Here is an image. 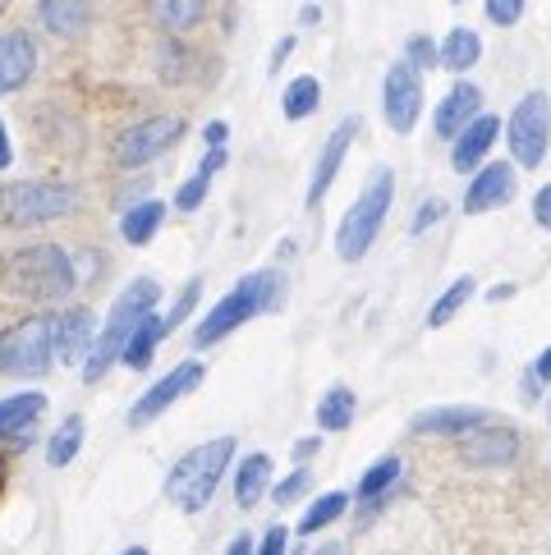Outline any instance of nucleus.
Segmentation results:
<instances>
[{
    "label": "nucleus",
    "mask_w": 551,
    "mask_h": 555,
    "mask_svg": "<svg viewBox=\"0 0 551 555\" xmlns=\"http://www.w3.org/2000/svg\"><path fill=\"white\" fill-rule=\"evenodd\" d=\"M203 138H207V147H226V138H230V125H226V120H212V125L203 129Z\"/></svg>",
    "instance_id": "nucleus-41"
},
{
    "label": "nucleus",
    "mask_w": 551,
    "mask_h": 555,
    "mask_svg": "<svg viewBox=\"0 0 551 555\" xmlns=\"http://www.w3.org/2000/svg\"><path fill=\"white\" fill-rule=\"evenodd\" d=\"M400 473H405V464L396 460V454H386V460H377V464H372V468L363 473V478H359V501H363V505L382 501V495L400 482Z\"/></svg>",
    "instance_id": "nucleus-32"
},
{
    "label": "nucleus",
    "mask_w": 551,
    "mask_h": 555,
    "mask_svg": "<svg viewBox=\"0 0 551 555\" xmlns=\"http://www.w3.org/2000/svg\"><path fill=\"white\" fill-rule=\"evenodd\" d=\"M437 221H446V203L441 197H427V203L419 207V216H413V225H409V234H427Z\"/></svg>",
    "instance_id": "nucleus-38"
},
{
    "label": "nucleus",
    "mask_w": 551,
    "mask_h": 555,
    "mask_svg": "<svg viewBox=\"0 0 551 555\" xmlns=\"http://www.w3.org/2000/svg\"><path fill=\"white\" fill-rule=\"evenodd\" d=\"M483 61V37L474 28H450L446 42L437 47V65L450 69V74H464Z\"/></svg>",
    "instance_id": "nucleus-22"
},
{
    "label": "nucleus",
    "mask_w": 551,
    "mask_h": 555,
    "mask_svg": "<svg viewBox=\"0 0 551 555\" xmlns=\"http://www.w3.org/2000/svg\"><path fill=\"white\" fill-rule=\"evenodd\" d=\"M354 409H359L354 390L349 386H331L322 400H318V427L322 431H345L354 423Z\"/></svg>",
    "instance_id": "nucleus-26"
},
{
    "label": "nucleus",
    "mask_w": 551,
    "mask_h": 555,
    "mask_svg": "<svg viewBox=\"0 0 551 555\" xmlns=\"http://www.w3.org/2000/svg\"><path fill=\"white\" fill-rule=\"evenodd\" d=\"M308 487H312V473H308V468H294L285 482H276L271 501H276V505H294V501H299V495H304Z\"/></svg>",
    "instance_id": "nucleus-36"
},
{
    "label": "nucleus",
    "mask_w": 551,
    "mask_h": 555,
    "mask_svg": "<svg viewBox=\"0 0 551 555\" xmlns=\"http://www.w3.org/2000/svg\"><path fill=\"white\" fill-rule=\"evenodd\" d=\"M203 10H207V0H152L156 24L170 28V33L198 28V24H203Z\"/></svg>",
    "instance_id": "nucleus-27"
},
{
    "label": "nucleus",
    "mask_w": 551,
    "mask_h": 555,
    "mask_svg": "<svg viewBox=\"0 0 551 555\" xmlns=\"http://www.w3.org/2000/svg\"><path fill=\"white\" fill-rule=\"evenodd\" d=\"M382 111H386V125L396 133H409L413 125H419L423 115V74L396 61L386 69V83H382Z\"/></svg>",
    "instance_id": "nucleus-11"
},
{
    "label": "nucleus",
    "mask_w": 551,
    "mask_h": 555,
    "mask_svg": "<svg viewBox=\"0 0 551 555\" xmlns=\"http://www.w3.org/2000/svg\"><path fill=\"white\" fill-rule=\"evenodd\" d=\"M308 454H318V436H308V441L294 446V460H308Z\"/></svg>",
    "instance_id": "nucleus-46"
},
{
    "label": "nucleus",
    "mask_w": 551,
    "mask_h": 555,
    "mask_svg": "<svg viewBox=\"0 0 551 555\" xmlns=\"http://www.w3.org/2000/svg\"><path fill=\"white\" fill-rule=\"evenodd\" d=\"M528 372H534L538 382H551V345L538 353V359H534V367H528Z\"/></svg>",
    "instance_id": "nucleus-43"
},
{
    "label": "nucleus",
    "mask_w": 551,
    "mask_h": 555,
    "mask_svg": "<svg viewBox=\"0 0 551 555\" xmlns=\"http://www.w3.org/2000/svg\"><path fill=\"white\" fill-rule=\"evenodd\" d=\"M92 340H97V317L88 308H69V312L55 317V359L61 363L84 367Z\"/></svg>",
    "instance_id": "nucleus-15"
},
{
    "label": "nucleus",
    "mask_w": 551,
    "mask_h": 555,
    "mask_svg": "<svg viewBox=\"0 0 551 555\" xmlns=\"http://www.w3.org/2000/svg\"><path fill=\"white\" fill-rule=\"evenodd\" d=\"M460 454L469 464H483V468H505V464H515V454H520V436L510 431V427H497V423H483L478 431H464V446Z\"/></svg>",
    "instance_id": "nucleus-13"
},
{
    "label": "nucleus",
    "mask_w": 551,
    "mask_h": 555,
    "mask_svg": "<svg viewBox=\"0 0 551 555\" xmlns=\"http://www.w3.org/2000/svg\"><path fill=\"white\" fill-rule=\"evenodd\" d=\"M37 18L55 37H84L88 28V0H37Z\"/></svg>",
    "instance_id": "nucleus-21"
},
{
    "label": "nucleus",
    "mask_w": 551,
    "mask_h": 555,
    "mask_svg": "<svg viewBox=\"0 0 551 555\" xmlns=\"http://www.w3.org/2000/svg\"><path fill=\"white\" fill-rule=\"evenodd\" d=\"M474 115H483V88L478 83H469V78H460L456 88H450L441 96V106H437V138H456Z\"/></svg>",
    "instance_id": "nucleus-19"
},
{
    "label": "nucleus",
    "mask_w": 551,
    "mask_h": 555,
    "mask_svg": "<svg viewBox=\"0 0 551 555\" xmlns=\"http://www.w3.org/2000/svg\"><path fill=\"white\" fill-rule=\"evenodd\" d=\"M528 0H487V18L497 28H515L520 24V14H524Z\"/></svg>",
    "instance_id": "nucleus-37"
},
{
    "label": "nucleus",
    "mask_w": 551,
    "mask_h": 555,
    "mask_svg": "<svg viewBox=\"0 0 551 555\" xmlns=\"http://www.w3.org/2000/svg\"><path fill=\"white\" fill-rule=\"evenodd\" d=\"M84 418H78V413H74V418H65L61 427H55L51 431V441H47V464L51 468H65V464H74V454L78 450H84Z\"/></svg>",
    "instance_id": "nucleus-29"
},
{
    "label": "nucleus",
    "mask_w": 551,
    "mask_h": 555,
    "mask_svg": "<svg viewBox=\"0 0 551 555\" xmlns=\"http://www.w3.org/2000/svg\"><path fill=\"white\" fill-rule=\"evenodd\" d=\"M515 197V166L510 162H491L474 175V184L464 193V211L469 216H483V211H497Z\"/></svg>",
    "instance_id": "nucleus-14"
},
{
    "label": "nucleus",
    "mask_w": 551,
    "mask_h": 555,
    "mask_svg": "<svg viewBox=\"0 0 551 555\" xmlns=\"http://www.w3.org/2000/svg\"><path fill=\"white\" fill-rule=\"evenodd\" d=\"M354 138H359V115H345V120L336 125V133L326 138V147H322V156H318V166H312V180H308V207H318L322 197H326L331 180H336L341 166H345V152H349Z\"/></svg>",
    "instance_id": "nucleus-12"
},
{
    "label": "nucleus",
    "mask_w": 551,
    "mask_h": 555,
    "mask_svg": "<svg viewBox=\"0 0 551 555\" xmlns=\"http://www.w3.org/2000/svg\"><path fill=\"white\" fill-rule=\"evenodd\" d=\"M547 423H551V400H547Z\"/></svg>",
    "instance_id": "nucleus-52"
},
{
    "label": "nucleus",
    "mask_w": 551,
    "mask_h": 555,
    "mask_svg": "<svg viewBox=\"0 0 551 555\" xmlns=\"http://www.w3.org/2000/svg\"><path fill=\"white\" fill-rule=\"evenodd\" d=\"M14 162V147H10V133H5V120H0V170H10Z\"/></svg>",
    "instance_id": "nucleus-44"
},
{
    "label": "nucleus",
    "mask_w": 551,
    "mask_h": 555,
    "mask_svg": "<svg viewBox=\"0 0 551 555\" xmlns=\"http://www.w3.org/2000/svg\"><path fill=\"white\" fill-rule=\"evenodd\" d=\"M198 294H203V281H189V285L180 289V299H175V308L162 317V326H166V331H175V326H180L184 317H189L193 308H198Z\"/></svg>",
    "instance_id": "nucleus-35"
},
{
    "label": "nucleus",
    "mask_w": 551,
    "mask_h": 555,
    "mask_svg": "<svg viewBox=\"0 0 551 555\" xmlns=\"http://www.w3.org/2000/svg\"><path fill=\"white\" fill-rule=\"evenodd\" d=\"M474 289H478V285H474V275H460V281H450L441 299L432 304V312H427V326H432V331H441L446 322H456V312H460L469 299H474Z\"/></svg>",
    "instance_id": "nucleus-30"
},
{
    "label": "nucleus",
    "mask_w": 551,
    "mask_h": 555,
    "mask_svg": "<svg viewBox=\"0 0 551 555\" xmlns=\"http://www.w3.org/2000/svg\"><path fill=\"white\" fill-rule=\"evenodd\" d=\"M405 65H413V69H437V42L432 37H409L405 42Z\"/></svg>",
    "instance_id": "nucleus-33"
},
{
    "label": "nucleus",
    "mask_w": 551,
    "mask_h": 555,
    "mask_svg": "<svg viewBox=\"0 0 551 555\" xmlns=\"http://www.w3.org/2000/svg\"><path fill=\"white\" fill-rule=\"evenodd\" d=\"M226 555H253V538H234V542L226 546Z\"/></svg>",
    "instance_id": "nucleus-47"
},
{
    "label": "nucleus",
    "mask_w": 551,
    "mask_h": 555,
    "mask_svg": "<svg viewBox=\"0 0 551 555\" xmlns=\"http://www.w3.org/2000/svg\"><path fill=\"white\" fill-rule=\"evenodd\" d=\"M290 51H294V37H281V42H276V51H271V61H267V69H271V74L281 69V65L290 61Z\"/></svg>",
    "instance_id": "nucleus-42"
},
{
    "label": "nucleus",
    "mask_w": 551,
    "mask_h": 555,
    "mask_svg": "<svg viewBox=\"0 0 551 555\" xmlns=\"http://www.w3.org/2000/svg\"><path fill=\"white\" fill-rule=\"evenodd\" d=\"M390 197H396V175H390L386 166L372 170L368 189L354 197V207L341 216V230H336V253L345 257V262H359V257H368V248L377 244V234L386 225V211H390Z\"/></svg>",
    "instance_id": "nucleus-5"
},
{
    "label": "nucleus",
    "mask_w": 551,
    "mask_h": 555,
    "mask_svg": "<svg viewBox=\"0 0 551 555\" xmlns=\"http://www.w3.org/2000/svg\"><path fill=\"white\" fill-rule=\"evenodd\" d=\"M267 487H271V454H248L240 464V473H234V501L244 509H253L262 501Z\"/></svg>",
    "instance_id": "nucleus-23"
},
{
    "label": "nucleus",
    "mask_w": 551,
    "mask_h": 555,
    "mask_svg": "<svg viewBox=\"0 0 551 555\" xmlns=\"http://www.w3.org/2000/svg\"><path fill=\"white\" fill-rule=\"evenodd\" d=\"M5 289L28 304H55L74 289V262L61 244L18 248L5 262Z\"/></svg>",
    "instance_id": "nucleus-4"
},
{
    "label": "nucleus",
    "mask_w": 551,
    "mask_h": 555,
    "mask_svg": "<svg viewBox=\"0 0 551 555\" xmlns=\"http://www.w3.org/2000/svg\"><path fill=\"white\" fill-rule=\"evenodd\" d=\"M299 18H304V24H318L322 10H318V5H304V14H299Z\"/></svg>",
    "instance_id": "nucleus-49"
},
{
    "label": "nucleus",
    "mask_w": 551,
    "mask_h": 555,
    "mask_svg": "<svg viewBox=\"0 0 551 555\" xmlns=\"http://www.w3.org/2000/svg\"><path fill=\"white\" fill-rule=\"evenodd\" d=\"M42 413H47V395L42 390H24V395L0 400V441H18V436H28Z\"/></svg>",
    "instance_id": "nucleus-20"
},
{
    "label": "nucleus",
    "mask_w": 551,
    "mask_h": 555,
    "mask_svg": "<svg viewBox=\"0 0 551 555\" xmlns=\"http://www.w3.org/2000/svg\"><path fill=\"white\" fill-rule=\"evenodd\" d=\"M156 304H162V285H156L152 275H138V281L125 285V294L115 299L106 326L97 331V340H92L88 359H84V382H102V376H106L115 363H120V353H125V345H129L133 326L143 322L148 312H156Z\"/></svg>",
    "instance_id": "nucleus-1"
},
{
    "label": "nucleus",
    "mask_w": 551,
    "mask_h": 555,
    "mask_svg": "<svg viewBox=\"0 0 551 555\" xmlns=\"http://www.w3.org/2000/svg\"><path fill=\"white\" fill-rule=\"evenodd\" d=\"M505 138H510V156H515L524 170H538L551 147V96L547 92L520 96L505 120Z\"/></svg>",
    "instance_id": "nucleus-8"
},
{
    "label": "nucleus",
    "mask_w": 551,
    "mask_h": 555,
    "mask_svg": "<svg viewBox=\"0 0 551 555\" xmlns=\"http://www.w3.org/2000/svg\"><path fill=\"white\" fill-rule=\"evenodd\" d=\"M162 335H166V326H162V317L156 312H148L143 322L133 326V335H129V345H125V353H120V363L125 367H133V372H143L148 363H152V353H156V345H162Z\"/></svg>",
    "instance_id": "nucleus-24"
},
{
    "label": "nucleus",
    "mask_w": 551,
    "mask_h": 555,
    "mask_svg": "<svg viewBox=\"0 0 551 555\" xmlns=\"http://www.w3.org/2000/svg\"><path fill=\"white\" fill-rule=\"evenodd\" d=\"M501 138V120L497 115H474V120H469L460 133H456V147H450V166H456L460 175H474L478 170V162L483 156L491 152V143H497Z\"/></svg>",
    "instance_id": "nucleus-16"
},
{
    "label": "nucleus",
    "mask_w": 551,
    "mask_h": 555,
    "mask_svg": "<svg viewBox=\"0 0 551 555\" xmlns=\"http://www.w3.org/2000/svg\"><path fill=\"white\" fill-rule=\"evenodd\" d=\"M312 555H349V551H345V542H326V546H318Z\"/></svg>",
    "instance_id": "nucleus-48"
},
{
    "label": "nucleus",
    "mask_w": 551,
    "mask_h": 555,
    "mask_svg": "<svg viewBox=\"0 0 551 555\" xmlns=\"http://www.w3.org/2000/svg\"><path fill=\"white\" fill-rule=\"evenodd\" d=\"M55 363V317L33 312L0 331V372L10 376H47Z\"/></svg>",
    "instance_id": "nucleus-6"
},
{
    "label": "nucleus",
    "mask_w": 551,
    "mask_h": 555,
    "mask_svg": "<svg viewBox=\"0 0 551 555\" xmlns=\"http://www.w3.org/2000/svg\"><path fill=\"white\" fill-rule=\"evenodd\" d=\"M487 299H491V304H505V299H515V285H510V281H505V285H491V289H487Z\"/></svg>",
    "instance_id": "nucleus-45"
},
{
    "label": "nucleus",
    "mask_w": 551,
    "mask_h": 555,
    "mask_svg": "<svg viewBox=\"0 0 551 555\" xmlns=\"http://www.w3.org/2000/svg\"><path fill=\"white\" fill-rule=\"evenodd\" d=\"M276 304H281V275H276V271H248L244 281L234 285L226 299L198 322V331H193V345H198V349L221 345L230 331H240L258 312H271Z\"/></svg>",
    "instance_id": "nucleus-3"
},
{
    "label": "nucleus",
    "mask_w": 551,
    "mask_h": 555,
    "mask_svg": "<svg viewBox=\"0 0 551 555\" xmlns=\"http://www.w3.org/2000/svg\"><path fill=\"white\" fill-rule=\"evenodd\" d=\"M534 221H538L542 230H551V184H542L538 197H534Z\"/></svg>",
    "instance_id": "nucleus-40"
},
{
    "label": "nucleus",
    "mask_w": 551,
    "mask_h": 555,
    "mask_svg": "<svg viewBox=\"0 0 551 555\" xmlns=\"http://www.w3.org/2000/svg\"><path fill=\"white\" fill-rule=\"evenodd\" d=\"M74 189L69 184H51V180H14L0 189V225L10 230H33L47 221H61L74 211Z\"/></svg>",
    "instance_id": "nucleus-7"
},
{
    "label": "nucleus",
    "mask_w": 551,
    "mask_h": 555,
    "mask_svg": "<svg viewBox=\"0 0 551 555\" xmlns=\"http://www.w3.org/2000/svg\"><path fill=\"white\" fill-rule=\"evenodd\" d=\"M487 418H491L487 409L446 404V409H423V413H413L409 431H413V436H464V431H478Z\"/></svg>",
    "instance_id": "nucleus-17"
},
{
    "label": "nucleus",
    "mask_w": 551,
    "mask_h": 555,
    "mask_svg": "<svg viewBox=\"0 0 551 555\" xmlns=\"http://www.w3.org/2000/svg\"><path fill=\"white\" fill-rule=\"evenodd\" d=\"M456 5H460V0H456Z\"/></svg>",
    "instance_id": "nucleus-53"
},
{
    "label": "nucleus",
    "mask_w": 551,
    "mask_h": 555,
    "mask_svg": "<svg viewBox=\"0 0 551 555\" xmlns=\"http://www.w3.org/2000/svg\"><path fill=\"white\" fill-rule=\"evenodd\" d=\"M230 454H234V436H216V441L193 446L184 460L166 473V501L184 514H203L226 478Z\"/></svg>",
    "instance_id": "nucleus-2"
},
{
    "label": "nucleus",
    "mask_w": 551,
    "mask_h": 555,
    "mask_svg": "<svg viewBox=\"0 0 551 555\" xmlns=\"http://www.w3.org/2000/svg\"><path fill=\"white\" fill-rule=\"evenodd\" d=\"M203 376H207V367H203L198 359H189V363H180V367H170L162 382H152V386L133 400V409H129V427H148V423H156L175 400H184L189 390H198Z\"/></svg>",
    "instance_id": "nucleus-10"
},
{
    "label": "nucleus",
    "mask_w": 551,
    "mask_h": 555,
    "mask_svg": "<svg viewBox=\"0 0 551 555\" xmlns=\"http://www.w3.org/2000/svg\"><path fill=\"white\" fill-rule=\"evenodd\" d=\"M33 69H37V42L28 33H5L0 37V96H10V92H18L33 78Z\"/></svg>",
    "instance_id": "nucleus-18"
},
{
    "label": "nucleus",
    "mask_w": 551,
    "mask_h": 555,
    "mask_svg": "<svg viewBox=\"0 0 551 555\" xmlns=\"http://www.w3.org/2000/svg\"><path fill=\"white\" fill-rule=\"evenodd\" d=\"M162 221H166V207L156 203V197H148V203H138V207H129L125 211V221H120V234H125V244H133V248H143L156 230H162Z\"/></svg>",
    "instance_id": "nucleus-25"
},
{
    "label": "nucleus",
    "mask_w": 551,
    "mask_h": 555,
    "mask_svg": "<svg viewBox=\"0 0 551 555\" xmlns=\"http://www.w3.org/2000/svg\"><path fill=\"white\" fill-rule=\"evenodd\" d=\"M207 189H212V175H193V180H184L180 184V193H175V207L180 211H198L203 207V197H207Z\"/></svg>",
    "instance_id": "nucleus-34"
},
{
    "label": "nucleus",
    "mask_w": 551,
    "mask_h": 555,
    "mask_svg": "<svg viewBox=\"0 0 551 555\" xmlns=\"http://www.w3.org/2000/svg\"><path fill=\"white\" fill-rule=\"evenodd\" d=\"M322 106V83L312 74H299L294 83L285 88V96H281V111H285V120H308L312 111Z\"/></svg>",
    "instance_id": "nucleus-28"
},
{
    "label": "nucleus",
    "mask_w": 551,
    "mask_h": 555,
    "mask_svg": "<svg viewBox=\"0 0 551 555\" xmlns=\"http://www.w3.org/2000/svg\"><path fill=\"white\" fill-rule=\"evenodd\" d=\"M120 555H148V551H143V546H129V551H120Z\"/></svg>",
    "instance_id": "nucleus-51"
},
{
    "label": "nucleus",
    "mask_w": 551,
    "mask_h": 555,
    "mask_svg": "<svg viewBox=\"0 0 551 555\" xmlns=\"http://www.w3.org/2000/svg\"><path fill=\"white\" fill-rule=\"evenodd\" d=\"M345 509H349V495H345V491H326V495H318V501H312V505L304 509L299 532H304V538H312V532H322V528L336 524Z\"/></svg>",
    "instance_id": "nucleus-31"
},
{
    "label": "nucleus",
    "mask_w": 551,
    "mask_h": 555,
    "mask_svg": "<svg viewBox=\"0 0 551 555\" xmlns=\"http://www.w3.org/2000/svg\"><path fill=\"white\" fill-rule=\"evenodd\" d=\"M5 482H10V460L0 454V491H5Z\"/></svg>",
    "instance_id": "nucleus-50"
},
{
    "label": "nucleus",
    "mask_w": 551,
    "mask_h": 555,
    "mask_svg": "<svg viewBox=\"0 0 551 555\" xmlns=\"http://www.w3.org/2000/svg\"><path fill=\"white\" fill-rule=\"evenodd\" d=\"M180 138H184L180 115H152V120L129 125L120 138H115V162H120L125 170H138V166L156 162L162 152H170Z\"/></svg>",
    "instance_id": "nucleus-9"
},
{
    "label": "nucleus",
    "mask_w": 551,
    "mask_h": 555,
    "mask_svg": "<svg viewBox=\"0 0 551 555\" xmlns=\"http://www.w3.org/2000/svg\"><path fill=\"white\" fill-rule=\"evenodd\" d=\"M285 546H290V532H285V524H271V528L262 532V542L253 546V555H285Z\"/></svg>",
    "instance_id": "nucleus-39"
}]
</instances>
